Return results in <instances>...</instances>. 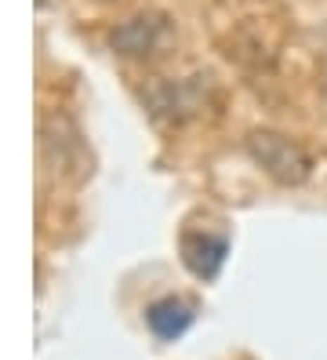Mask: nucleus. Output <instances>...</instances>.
Returning <instances> with one entry per match:
<instances>
[{"mask_svg":"<svg viewBox=\"0 0 327 360\" xmlns=\"http://www.w3.org/2000/svg\"><path fill=\"white\" fill-rule=\"evenodd\" d=\"M248 153L255 157V164H262L283 186H302L313 175V157L305 153L295 139L280 135V131H251L248 135Z\"/></svg>","mask_w":327,"mask_h":360,"instance_id":"obj_1","label":"nucleus"},{"mask_svg":"<svg viewBox=\"0 0 327 360\" xmlns=\"http://www.w3.org/2000/svg\"><path fill=\"white\" fill-rule=\"evenodd\" d=\"M204 77H193V80H160L146 91V105L153 110V117H164V120H186L200 110L207 84L200 88Z\"/></svg>","mask_w":327,"mask_h":360,"instance_id":"obj_2","label":"nucleus"},{"mask_svg":"<svg viewBox=\"0 0 327 360\" xmlns=\"http://www.w3.org/2000/svg\"><path fill=\"white\" fill-rule=\"evenodd\" d=\"M167 37V15L160 11H142L135 18L120 22L113 33H109V44H113L117 55L139 58V55H153Z\"/></svg>","mask_w":327,"mask_h":360,"instance_id":"obj_3","label":"nucleus"},{"mask_svg":"<svg viewBox=\"0 0 327 360\" xmlns=\"http://www.w3.org/2000/svg\"><path fill=\"white\" fill-rule=\"evenodd\" d=\"M229 255V240L226 237H211V233H186L182 237V262L193 277L214 281Z\"/></svg>","mask_w":327,"mask_h":360,"instance_id":"obj_4","label":"nucleus"},{"mask_svg":"<svg viewBox=\"0 0 327 360\" xmlns=\"http://www.w3.org/2000/svg\"><path fill=\"white\" fill-rule=\"evenodd\" d=\"M193 306L186 299H174V295H167V299H157L149 309H146V321L153 328V335L164 338V342H174V338H182L193 324Z\"/></svg>","mask_w":327,"mask_h":360,"instance_id":"obj_5","label":"nucleus"}]
</instances>
